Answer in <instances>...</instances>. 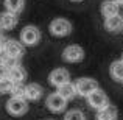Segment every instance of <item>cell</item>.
Returning <instances> with one entry per match:
<instances>
[{"instance_id":"1","label":"cell","mask_w":123,"mask_h":120,"mask_svg":"<svg viewBox=\"0 0 123 120\" xmlns=\"http://www.w3.org/2000/svg\"><path fill=\"white\" fill-rule=\"evenodd\" d=\"M48 30L53 36L56 38H66L72 33L73 27H72V22L67 20L64 17H58V19H53L48 25Z\"/></svg>"},{"instance_id":"15","label":"cell","mask_w":123,"mask_h":120,"mask_svg":"<svg viewBox=\"0 0 123 120\" xmlns=\"http://www.w3.org/2000/svg\"><path fill=\"white\" fill-rule=\"evenodd\" d=\"M56 94L61 97L62 100H66V101H69V100H73L76 97V90H75V84L72 83V81H69V83L62 84L61 87H58Z\"/></svg>"},{"instance_id":"7","label":"cell","mask_w":123,"mask_h":120,"mask_svg":"<svg viewBox=\"0 0 123 120\" xmlns=\"http://www.w3.org/2000/svg\"><path fill=\"white\" fill-rule=\"evenodd\" d=\"M24 53H25V48L19 41H16V39L5 41L3 55H6V56H9V58H14V59H20V58L24 56Z\"/></svg>"},{"instance_id":"14","label":"cell","mask_w":123,"mask_h":120,"mask_svg":"<svg viewBox=\"0 0 123 120\" xmlns=\"http://www.w3.org/2000/svg\"><path fill=\"white\" fill-rule=\"evenodd\" d=\"M105 28L109 33H120L123 31V19L118 16H112V17L105 19Z\"/></svg>"},{"instance_id":"4","label":"cell","mask_w":123,"mask_h":120,"mask_svg":"<svg viewBox=\"0 0 123 120\" xmlns=\"http://www.w3.org/2000/svg\"><path fill=\"white\" fill-rule=\"evenodd\" d=\"M62 59L66 61V63H70V64L81 63L84 59V48L81 45H76V44L67 45L62 50Z\"/></svg>"},{"instance_id":"28","label":"cell","mask_w":123,"mask_h":120,"mask_svg":"<svg viewBox=\"0 0 123 120\" xmlns=\"http://www.w3.org/2000/svg\"><path fill=\"white\" fill-rule=\"evenodd\" d=\"M122 83H123V80H122Z\"/></svg>"},{"instance_id":"9","label":"cell","mask_w":123,"mask_h":120,"mask_svg":"<svg viewBox=\"0 0 123 120\" xmlns=\"http://www.w3.org/2000/svg\"><path fill=\"white\" fill-rule=\"evenodd\" d=\"M45 106H47L48 111L55 112V114H59V112H62L64 109H66L67 101L61 98V97L58 95L56 92H53V94H50V95H47V100H45Z\"/></svg>"},{"instance_id":"27","label":"cell","mask_w":123,"mask_h":120,"mask_svg":"<svg viewBox=\"0 0 123 120\" xmlns=\"http://www.w3.org/2000/svg\"><path fill=\"white\" fill-rule=\"evenodd\" d=\"M47 120H51V119H47Z\"/></svg>"},{"instance_id":"2","label":"cell","mask_w":123,"mask_h":120,"mask_svg":"<svg viewBox=\"0 0 123 120\" xmlns=\"http://www.w3.org/2000/svg\"><path fill=\"white\" fill-rule=\"evenodd\" d=\"M42 39V33L37 27L34 25H27V27L22 28L20 31V41L22 45H28V47H33V45H37Z\"/></svg>"},{"instance_id":"26","label":"cell","mask_w":123,"mask_h":120,"mask_svg":"<svg viewBox=\"0 0 123 120\" xmlns=\"http://www.w3.org/2000/svg\"><path fill=\"white\" fill-rule=\"evenodd\" d=\"M122 63H123V55H122Z\"/></svg>"},{"instance_id":"19","label":"cell","mask_w":123,"mask_h":120,"mask_svg":"<svg viewBox=\"0 0 123 120\" xmlns=\"http://www.w3.org/2000/svg\"><path fill=\"white\" fill-rule=\"evenodd\" d=\"M64 120H86V115H84V112L80 111V109H70V111L66 112Z\"/></svg>"},{"instance_id":"24","label":"cell","mask_w":123,"mask_h":120,"mask_svg":"<svg viewBox=\"0 0 123 120\" xmlns=\"http://www.w3.org/2000/svg\"><path fill=\"white\" fill-rule=\"evenodd\" d=\"M112 2H114L117 6H122V5H123V0H112Z\"/></svg>"},{"instance_id":"23","label":"cell","mask_w":123,"mask_h":120,"mask_svg":"<svg viewBox=\"0 0 123 120\" xmlns=\"http://www.w3.org/2000/svg\"><path fill=\"white\" fill-rule=\"evenodd\" d=\"M117 16L123 19V5H122V6H118V13H117Z\"/></svg>"},{"instance_id":"12","label":"cell","mask_w":123,"mask_h":120,"mask_svg":"<svg viewBox=\"0 0 123 120\" xmlns=\"http://www.w3.org/2000/svg\"><path fill=\"white\" fill-rule=\"evenodd\" d=\"M117 119H118V109L111 103L106 108L97 111V115H95V120H117Z\"/></svg>"},{"instance_id":"22","label":"cell","mask_w":123,"mask_h":120,"mask_svg":"<svg viewBox=\"0 0 123 120\" xmlns=\"http://www.w3.org/2000/svg\"><path fill=\"white\" fill-rule=\"evenodd\" d=\"M5 41H6V39H3V38L0 36V53H3V47H5Z\"/></svg>"},{"instance_id":"21","label":"cell","mask_w":123,"mask_h":120,"mask_svg":"<svg viewBox=\"0 0 123 120\" xmlns=\"http://www.w3.org/2000/svg\"><path fill=\"white\" fill-rule=\"evenodd\" d=\"M3 80H8V69L0 64V81H3Z\"/></svg>"},{"instance_id":"13","label":"cell","mask_w":123,"mask_h":120,"mask_svg":"<svg viewBox=\"0 0 123 120\" xmlns=\"http://www.w3.org/2000/svg\"><path fill=\"white\" fill-rule=\"evenodd\" d=\"M8 80L12 84H24V81L27 80V70L22 66L12 67V69L8 70Z\"/></svg>"},{"instance_id":"11","label":"cell","mask_w":123,"mask_h":120,"mask_svg":"<svg viewBox=\"0 0 123 120\" xmlns=\"http://www.w3.org/2000/svg\"><path fill=\"white\" fill-rule=\"evenodd\" d=\"M19 25V16L11 14L8 11L0 13V28L2 30H12Z\"/></svg>"},{"instance_id":"8","label":"cell","mask_w":123,"mask_h":120,"mask_svg":"<svg viewBox=\"0 0 123 120\" xmlns=\"http://www.w3.org/2000/svg\"><path fill=\"white\" fill-rule=\"evenodd\" d=\"M70 81V73L67 69H55L50 72V75H48V83L51 84V86H55L58 89V87H61L62 84L69 83Z\"/></svg>"},{"instance_id":"10","label":"cell","mask_w":123,"mask_h":120,"mask_svg":"<svg viewBox=\"0 0 123 120\" xmlns=\"http://www.w3.org/2000/svg\"><path fill=\"white\" fill-rule=\"evenodd\" d=\"M44 95V87L37 83H30L27 86H24V98L30 100V101H37Z\"/></svg>"},{"instance_id":"3","label":"cell","mask_w":123,"mask_h":120,"mask_svg":"<svg viewBox=\"0 0 123 120\" xmlns=\"http://www.w3.org/2000/svg\"><path fill=\"white\" fill-rule=\"evenodd\" d=\"M6 112L14 117H22L28 112V101L25 98L20 97H11V98L6 101Z\"/></svg>"},{"instance_id":"6","label":"cell","mask_w":123,"mask_h":120,"mask_svg":"<svg viewBox=\"0 0 123 120\" xmlns=\"http://www.w3.org/2000/svg\"><path fill=\"white\" fill-rule=\"evenodd\" d=\"M73 84H75L76 95H80V97H87V95H90L93 90L98 89V83L93 78H80Z\"/></svg>"},{"instance_id":"16","label":"cell","mask_w":123,"mask_h":120,"mask_svg":"<svg viewBox=\"0 0 123 120\" xmlns=\"http://www.w3.org/2000/svg\"><path fill=\"white\" fill-rule=\"evenodd\" d=\"M3 3H5L6 11L16 16H19V13H22L25 8V0H5Z\"/></svg>"},{"instance_id":"25","label":"cell","mask_w":123,"mask_h":120,"mask_svg":"<svg viewBox=\"0 0 123 120\" xmlns=\"http://www.w3.org/2000/svg\"><path fill=\"white\" fill-rule=\"evenodd\" d=\"M70 2H83V0H70Z\"/></svg>"},{"instance_id":"5","label":"cell","mask_w":123,"mask_h":120,"mask_svg":"<svg viewBox=\"0 0 123 120\" xmlns=\"http://www.w3.org/2000/svg\"><path fill=\"white\" fill-rule=\"evenodd\" d=\"M86 100H87V105H89L92 109H95V111H100V109L106 108V106L109 105L108 95H106L105 90H101L100 87L97 90H93L90 95H87Z\"/></svg>"},{"instance_id":"17","label":"cell","mask_w":123,"mask_h":120,"mask_svg":"<svg viewBox=\"0 0 123 120\" xmlns=\"http://www.w3.org/2000/svg\"><path fill=\"white\" fill-rule=\"evenodd\" d=\"M100 11H101V14L106 17H112V16H117L118 13V6L115 5L112 0H105V2L101 3V8H100Z\"/></svg>"},{"instance_id":"18","label":"cell","mask_w":123,"mask_h":120,"mask_svg":"<svg viewBox=\"0 0 123 120\" xmlns=\"http://www.w3.org/2000/svg\"><path fill=\"white\" fill-rule=\"evenodd\" d=\"M109 73H111V76L115 81H122L123 80V63H122V59H117V61H114V63L111 64Z\"/></svg>"},{"instance_id":"20","label":"cell","mask_w":123,"mask_h":120,"mask_svg":"<svg viewBox=\"0 0 123 120\" xmlns=\"http://www.w3.org/2000/svg\"><path fill=\"white\" fill-rule=\"evenodd\" d=\"M11 87H12V83L9 80L0 81V95H2V94H9L11 92Z\"/></svg>"}]
</instances>
